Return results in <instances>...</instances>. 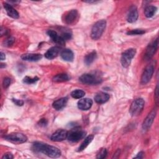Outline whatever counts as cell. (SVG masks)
Wrapping results in <instances>:
<instances>
[{
    "label": "cell",
    "mask_w": 159,
    "mask_h": 159,
    "mask_svg": "<svg viewBox=\"0 0 159 159\" xmlns=\"http://www.w3.org/2000/svg\"><path fill=\"white\" fill-rule=\"evenodd\" d=\"M32 148L35 152L42 153L51 158H58L61 156V153L58 148L39 142H34Z\"/></svg>",
    "instance_id": "6da1fadb"
},
{
    "label": "cell",
    "mask_w": 159,
    "mask_h": 159,
    "mask_svg": "<svg viewBox=\"0 0 159 159\" xmlns=\"http://www.w3.org/2000/svg\"><path fill=\"white\" fill-rule=\"evenodd\" d=\"M106 27V21L101 19L97 21L92 27L91 32V37L93 40H96L100 39Z\"/></svg>",
    "instance_id": "7a4b0ae2"
},
{
    "label": "cell",
    "mask_w": 159,
    "mask_h": 159,
    "mask_svg": "<svg viewBox=\"0 0 159 159\" xmlns=\"http://www.w3.org/2000/svg\"><path fill=\"white\" fill-rule=\"evenodd\" d=\"M145 101L142 98L135 99L131 104L129 108V113L132 116H137L143 111Z\"/></svg>",
    "instance_id": "3957f363"
},
{
    "label": "cell",
    "mask_w": 159,
    "mask_h": 159,
    "mask_svg": "<svg viewBox=\"0 0 159 159\" xmlns=\"http://www.w3.org/2000/svg\"><path fill=\"white\" fill-rule=\"evenodd\" d=\"M86 132L80 127H75L70 132H68L67 139L71 142H77L85 137Z\"/></svg>",
    "instance_id": "277c9868"
},
{
    "label": "cell",
    "mask_w": 159,
    "mask_h": 159,
    "mask_svg": "<svg viewBox=\"0 0 159 159\" xmlns=\"http://www.w3.org/2000/svg\"><path fill=\"white\" fill-rule=\"evenodd\" d=\"M136 53V50L135 48H129L125 50L121 55L120 63L122 66L124 68H127L132 61V59L134 57Z\"/></svg>",
    "instance_id": "5b68a950"
},
{
    "label": "cell",
    "mask_w": 159,
    "mask_h": 159,
    "mask_svg": "<svg viewBox=\"0 0 159 159\" xmlns=\"http://www.w3.org/2000/svg\"><path fill=\"white\" fill-rule=\"evenodd\" d=\"M79 80L81 83L86 84H96L102 81V79L100 76L90 73L82 75L79 78Z\"/></svg>",
    "instance_id": "8992f818"
},
{
    "label": "cell",
    "mask_w": 159,
    "mask_h": 159,
    "mask_svg": "<svg viewBox=\"0 0 159 159\" xmlns=\"http://www.w3.org/2000/svg\"><path fill=\"white\" fill-rule=\"evenodd\" d=\"M158 46V40L156 39L155 40L151 42L147 47L145 52L144 53V59L145 60H150L155 53H156Z\"/></svg>",
    "instance_id": "52a82bcc"
},
{
    "label": "cell",
    "mask_w": 159,
    "mask_h": 159,
    "mask_svg": "<svg viewBox=\"0 0 159 159\" xmlns=\"http://www.w3.org/2000/svg\"><path fill=\"white\" fill-rule=\"evenodd\" d=\"M4 139L15 143H22L27 140V136L19 132H14L6 135L4 136Z\"/></svg>",
    "instance_id": "ba28073f"
},
{
    "label": "cell",
    "mask_w": 159,
    "mask_h": 159,
    "mask_svg": "<svg viewBox=\"0 0 159 159\" xmlns=\"http://www.w3.org/2000/svg\"><path fill=\"white\" fill-rule=\"evenodd\" d=\"M154 72V66L153 65H148L146 66L145 70H143V72L141 76L140 83L142 84H146L148 83L153 74Z\"/></svg>",
    "instance_id": "9c48e42d"
},
{
    "label": "cell",
    "mask_w": 159,
    "mask_h": 159,
    "mask_svg": "<svg viewBox=\"0 0 159 159\" xmlns=\"http://www.w3.org/2000/svg\"><path fill=\"white\" fill-rule=\"evenodd\" d=\"M78 11L76 9H71L65 14L64 18L65 22L68 25L73 24L78 20Z\"/></svg>",
    "instance_id": "30bf717a"
},
{
    "label": "cell",
    "mask_w": 159,
    "mask_h": 159,
    "mask_svg": "<svg viewBox=\"0 0 159 159\" xmlns=\"http://www.w3.org/2000/svg\"><path fill=\"white\" fill-rule=\"evenodd\" d=\"M67 130L65 129H58L52 134L50 137V139L53 142H61L67 139Z\"/></svg>",
    "instance_id": "8fae6325"
},
{
    "label": "cell",
    "mask_w": 159,
    "mask_h": 159,
    "mask_svg": "<svg viewBox=\"0 0 159 159\" xmlns=\"http://www.w3.org/2000/svg\"><path fill=\"white\" fill-rule=\"evenodd\" d=\"M156 116V111L152 110L145 117L142 124V129L143 130H147L150 129L151 125H152L155 117Z\"/></svg>",
    "instance_id": "7c38bea8"
},
{
    "label": "cell",
    "mask_w": 159,
    "mask_h": 159,
    "mask_svg": "<svg viewBox=\"0 0 159 159\" xmlns=\"http://www.w3.org/2000/svg\"><path fill=\"white\" fill-rule=\"evenodd\" d=\"M47 35L50 37V39L52 40L53 42L55 43L63 46L65 43V41L63 40V39L61 37V35H59L57 32L53 30H48L47 32Z\"/></svg>",
    "instance_id": "4fadbf2b"
},
{
    "label": "cell",
    "mask_w": 159,
    "mask_h": 159,
    "mask_svg": "<svg viewBox=\"0 0 159 159\" xmlns=\"http://www.w3.org/2000/svg\"><path fill=\"white\" fill-rule=\"evenodd\" d=\"M139 17V13L137 8L135 6H132L128 11L127 16V20L130 23L135 22Z\"/></svg>",
    "instance_id": "5bb4252c"
},
{
    "label": "cell",
    "mask_w": 159,
    "mask_h": 159,
    "mask_svg": "<svg viewBox=\"0 0 159 159\" xmlns=\"http://www.w3.org/2000/svg\"><path fill=\"white\" fill-rule=\"evenodd\" d=\"M93 105V101L90 98H83L78 102V107L82 111L89 109Z\"/></svg>",
    "instance_id": "9a60e30c"
},
{
    "label": "cell",
    "mask_w": 159,
    "mask_h": 159,
    "mask_svg": "<svg viewBox=\"0 0 159 159\" xmlns=\"http://www.w3.org/2000/svg\"><path fill=\"white\" fill-rule=\"evenodd\" d=\"M4 5V7L7 14V15L13 18V19H18L19 17V14L18 13V12L12 6L11 4H10L9 3L5 2L3 3Z\"/></svg>",
    "instance_id": "2e32d148"
},
{
    "label": "cell",
    "mask_w": 159,
    "mask_h": 159,
    "mask_svg": "<svg viewBox=\"0 0 159 159\" xmlns=\"http://www.w3.org/2000/svg\"><path fill=\"white\" fill-rule=\"evenodd\" d=\"M42 58L40 53H24L21 55V58L24 61H37Z\"/></svg>",
    "instance_id": "e0dca14e"
},
{
    "label": "cell",
    "mask_w": 159,
    "mask_h": 159,
    "mask_svg": "<svg viewBox=\"0 0 159 159\" xmlns=\"http://www.w3.org/2000/svg\"><path fill=\"white\" fill-rule=\"evenodd\" d=\"M59 52H60V47L58 46H55L48 49V50L45 53L44 56L46 58L52 60L57 57Z\"/></svg>",
    "instance_id": "ac0fdd59"
},
{
    "label": "cell",
    "mask_w": 159,
    "mask_h": 159,
    "mask_svg": "<svg viewBox=\"0 0 159 159\" xmlns=\"http://www.w3.org/2000/svg\"><path fill=\"white\" fill-rule=\"evenodd\" d=\"M67 102H68V98L66 97L61 98L55 101L52 104V106L55 110L59 111L62 109L66 106Z\"/></svg>",
    "instance_id": "d6986e66"
},
{
    "label": "cell",
    "mask_w": 159,
    "mask_h": 159,
    "mask_svg": "<svg viewBox=\"0 0 159 159\" xmlns=\"http://www.w3.org/2000/svg\"><path fill=\"white\" fill-rule=\"evenodd\" d=\"M109 94L104 92H99L94 96V101L98 104H103L109 99Z\"/></svg>",
    "instance_id": "ffe728a7"
},
{
    "label": "cell",
    "mask_w": 159,
    "mask_h": 159,
    "mask_svg": "<svg viewBox=\"0 0 159 159\" xmlns=\"http://www.w3.org/2000/svg\"><path fill=\"white\" fill-rule=\"evenodd\" d=\"M60 56L63 60L66 61H72L74 59L73 52L68 48L63 49L60 53Z\"/></svg>",
    "instance_id": "44dd1931"
},
{
    "label": "cell",
    "mask_w": 159,
    "mask_h": 159,
    "mask_svg": "<svg viewBox=\"0 0 159 159\" xmlns=\"http://www.w3.org/2000/svg\"><path fill=\"white\" fill-rule=\"evenodd\" d=\"M97 58V53L95 50L88 53L84 58V62L86 65H90Z\"/></svg>",
    "instance_id": "7402d4cb"
},
{
    "label": "cell",
    "mask_w": 159,
    "mask_h": 159,
    "mask_svg": "<svg viewBox=\"0 0 159 159\" xmlns=\"http://www.w3.org/2000/svg\"><path fill=\"white\" fill-rule=\"evenodd\" d=\"M157 7L155 6H147L144 9V14L146 17L150 18L153 16V15L157 12Z\"/></svg>",
    "instance_id": "603a6c76"
},
{
    "label": "cell",
    "mask_w": 159,
    "mask_h": 159,
    "mask_svg": "<svg viewBox=\"0 0 159 159\" xmlns=\"http://www.w3.org/2000/svg\"><path fill=\"white\" fill-rule=\"evenodd\" d=\"M70 79L69 75L66 73H60L58 74L57 75H55V76H53V81L54 82H57V83H61V82H65V81H67Z\"/></svg>",
    "instance_id": "cb8c5ba5"
},
{
    "label": "cell",
    "mask_w": 159,
    "mask_h": 159,
    "mask_svg": "<svg viewBox=\"0 0 159 159\" xmlns=\"http://www.w3.org/2000/svg\"><path fill=\"white\" fill-rule=\"evenodd\" d=\"M93 138H94L93 135H89L88 137H86L83 140V142L81 143V144L80 145V147H78V152H81L83 150H84L88 147V145L92 142V140H93Z\"/></svg>",
    "instance_id": "d4e9b609"
},
{
    "label": "cell",
    "mask_w": 159,
    "mask_h": 159,
    "mask_svg": "<svg viewBox=\"0 0 159 159\" xmlns=\"http://www.w3.org/2000/svg\"><path fill=\"white\" fill-rule=\"evenodd\" d=\"M85 95V92L81 89H76L71 93V96L75 99H80L84 97Z\"/></svg>",
    "instance_id": "484cf974"
},
{
    "label": "cell",
    "mask_w": 159,
    "mask_h": 159,
    "mask_svg": "<svg viewBox=\"0 0 159 159\" xmlns=\"http://www.w3.org/2000/svg\"><path fill=\"white\" fill-rule=\"evenodd\" d=\"M39 80V78L37 76L32 78V77H29V76H25L23 78V82L25 84H33L35 83V82H37L38 80Z\"/></svg>",
    "instance_id": "4316f807"
},
{
    "label": "cell",
    "mask_w": 159,
    "mask_h": 159,
    "mask_svg": "<svg viewBox=\"0 0 159 159\" xmlns=\"http://www.w3.org/2000/svg\"><path fill=\"white\" fill-rule=\"evenodd\" d=\"M15 42V38L13 37H9L6 38L3 42L2 45L5 47H10Z\"/></svg>",
    "instance_id": "83f0119b"
},
{
    "label": "cell",
    "mask_w": 159,
    "mask_h": 159,
    "mask_svg": "<svg viewBox=\"0 0 159 159\" xmlns=\"http://www.w3.org/2000/svg\"><path fill=\"white\" fill-rule=\"evenodd\" d=\"M145 32V31L144 30L139 29H133V30H131L127 32V35H142V34H143Z\"/></svg>",
    "instance_id": "f1b7e54d"
},
{
    "label": "cell",
    "mask_w": 159,
    "mask_h": 159,
    "mask_svg": "<svg viewBox=\"0 0 159 159\" xmlns=\"http://www.w3.org/2000/svg\"><path fill=\"white\" fill-rule=\"evenodd\" d=\"M107 154V150L106 148H101L99 152L98 153H97L96 155V158H104L106 155Z\"/></svg>",
    "instance_id": "f546056e"
},
{
    "label": "cell",
    "mask_w": 159,
    "mask_h": 159,
    "mask_svg": "<svg viewBox=\"0 0 159 159\" xmlns=\"http://www.w3.org/2000/svg\"><path fill=\"white\" fill-rule=\"evenodd\" d=\"M61 37L63 39V40L65 41V40H70L71 39V37H72V34L69 31H64L62 32L61 35Z\"/></svg>",
    "instance_id": "4dcf8cb0"
},
{
    "label": "cell",
    "mask_w": 159,
    "mask_h": 159,
    "mask_svg": "<svg viewBox=\"0 0 159 159\" xmlns=\"http://www.w3.org/2000/svg\"><path fill=\"white\" fill-rule=\"evenodd\" d=\"M11 78L9 77H5L3 79V81H2V86L4 89H7L11 84Z\"/></svg>",
    "instance_id": "1f68e13d"
},
{
    "label": "cell",
    "mask_w": 159,
    "mask_h": 159,
    "mask_svg": "<svg viewBox=\"0 0 159 159\" xmlns=\"http://www.w3.org/2000/svg\"><path fill=\"white\" fill-rule=\"evenodd\" d=\"M48 124V121L46 119H41L39 122H38V125L40 127H45Z\"/></svg>",
    "instance_id": "d6a6232c"
},
{
    "label": "cell",
    "mask_w": 159,
    "mask_h": 159,
    "mask_svg": "<svg viewBox=\"0 0 159 159\" xmlns=\"http://www.w3.org/2000/svg\"><path fill=\"white\" fill-rule=\"evenodd\" d=\"M12 101H13V102L16 104L17 106H23L24 104V101L21 99H12Z\"/></svg>",
    "instance_id": "836d02e7"
},
{
    "label": "cell",
    "mask_w": 159,
    "mask_h": 159,
    "mask_svg": "<svg viewBox=\"0 0 159 159\" xmlns=\"http://www.w3.org/2000/svg\"><path fill=\"white\" fill-rule=\"evenodd\" d=\"M14 158L12 154L11 153H6L2 157V159H12Z\"/></svg>",
    "instance_id": "e575fe53"
},
{
    "label": "cell",
    "mask_w": 159,
    "mask_h": 159,
    "mask_svg": "<svg viewBox=\"0 0 159 159\" xmlns=\"http://www.w3.org/2000/svg\"><path fill=\"white\" fill-rule=\"evenodd\" d=\"M8 33H9V30H7L6 28L2 26L1 28V36L6 35L8 34Z\"/></svg>",
    "instance_id": "d590c367"
},
{
    "label": "cell",
    "mask_w": 159,
    "mask_h": 159,
    "mask_svg": "<svg viewBox=\"0 0 159 159\" xmlns=\"http://www.w3.org/2000/svg\"><path fill=\"white\" fill-rule=\"evenodd\" d=\"M155 101L157 104H158V84L156 86L155 88Z\"/></svg>",
    "instance_id": "8d00e7d4"
},
{
    "label": "cell",
    "mask_w": 159,
    "mask_h": 159,
    "mask_svg": "<svg viewBox=\"0 0 159 159\" xmlns=\"http://www.w3.org/2000/svg\"><path fill=\"white\" fill-rule=\"evenodd\" d=\"M144 156V152L141 151L137 153V155L134 157V158H142Z\"/></svg>",
    "instance_id": "74e56055"
},
{
    "label": "cell",
    "mask_w": 159,
    "mask_h": 159,
    "mask_svg": "<svg viewBox=\"0 0 159 159\" xmlns=\"http://www.w3.org/2000/svg\"><path fill=\"white\" fill-rule=\"evenodd\" d=\"M0 58H1V60H4L6 58L5 53H3L2 52H1V53H0Z\"/></svg>",
    "instance_id": "f35d334b"
},
{
    "label": "cell",
    "mask_w": 159,
    "mask_h": 159,
    "mask_svg": "<svg viewBox=\"0 0 159 159\" xmlns=\"http://www.w3.org/2000/svg\"><path fill=\"white\" fill-rule=\"evenodd\" d=\"M85 2H88V3H94V2H96L95 1H84Z\"/></svg>",
    "instance_id": "ab89813d"
},
{
    "label": "cell",
    "mask_w": 159,
    "mask_h": 159,
    "mask_svg": "<svg viewBox=\"0 0 159 159\" xmlns=\"http://www.w3.org/2000/svg\"><path fill=\"white\" fill-rule=\"evenodd\" d=\"M5 66H6V64H4V63H1L0 66H1V68H3L4 66L5 67Z\"/></svg>",
    "instance_id": "60d3db41"
}]
</instances>
